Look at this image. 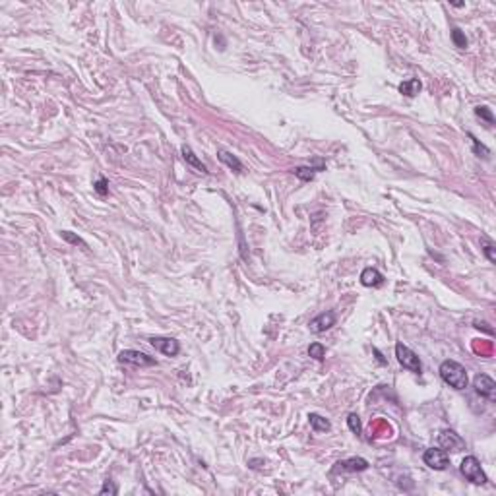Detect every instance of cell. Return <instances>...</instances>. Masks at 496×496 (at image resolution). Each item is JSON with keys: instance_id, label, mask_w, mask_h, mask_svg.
<instances>
[{"instance_id": "cell-11", "label": "cell", "mask_w": 496, "mask_h": 496, "mask_svg": "<svg viewBox=\"0 0 496 496\" xmlns=\"http://www.w3.org/2000/svg\"><path fill=\"white\" fill-rule=\"evenodd\" d=\"M361 283L364 287H382L384 275L374 268H366L361 273Z\"/></svg>"}, {"instance_id": "cell-19", "label": "cell", "mask_w": 496, "mask_h": 496, "mask_svg": "<svg viewBox=\"0 0 496 496\" xmlns=\"http://www.w3.org/2000/svg\"><path fill=\"white\" fill-rule=\"evenodd\" d=\"M451 39H453V43H455V47H459V49H465L467 47V39H465V35L461 33V29H453L451 31Z\"/></svg>"}, {"instance_id": "cell-24", "label": "cell", "mask_w": 496, "mask_h": 496, "mask_svg": "<svg viewBox=\"0 0 496 496\" xmlns=\"http://www.w3.org/2000/svg\"><path fill=\"white\" fill-rule=\"evenodd\" d=\"M62 239H66L68 243H74V245H80V247L88 248V247H86V243H84V241H82L80 237H74V235H72V233H68V231H64V233H62Z\"/></svg>"}, {"instance_id": "cell-17", "label": "cell", "mask_w": 496, "mask_h": 496, "mask_svg": "<svg viewBox=\"0 0 496 496\" xmlns=\"http://www.w3.org/2000/svg\"><path fill=\"white\" fill-rule=\"evenodd\" d=\"M314 171L312 167H297L295 169V175L300 179V181H312L314 179Z\"/></svg>"}, {"instance_id": "cell-20", "label": "cell", "mask_w": 496, "mask_h": 496, "mask_svg": "<svg viewBox=\"0 0 496 496\" xmlns=\"http://www.w3.org/2000/svg\"><path fill=\"white\" fill-rule=\"evenodd\" d=\"M475 114H477L479 118H485L489 124H493V122H495V116H493V113H491V109H489V107H477V109H475Z\"/></svg>"}, {"instance_id": "cell-2", "label": "cell", "mask_w": 496, "mask_h": 496, "mask_svg": "<svg viewBox=\"0 0 496 496\" xmlns=\"http://www.w3.org/2000/svg\"><path fill=\"white\" fill-rule=\"evenodd\" d=\"M459 471H461V475H463L467 481H471L475 485H485V483H487V475L483 473L481 461H479L475 455H467V457L461 461Z\"/></svg>"}, {"instance_id": "cell-25", "label": "cell", "mask_w": 496, "mask_h": 496, "mask_svg": "<svg viewBox=\"0 0 496 496\" xmlns=\"http://www.w3.org/2000/svg\"><path fill=\"white\" fill-rule=\"evenodd\" d=\"M101 495H116V487L113 485V481H105V485H103V489H101Z\"/></svg>"}, {"instance_id": "cell-21", "label": "cell", "mask_w": 496, "mask_h": 496, "mask_svg": "<svg viewBox=\"0 0 496 496\" xmlns=\"http://www.w3.org/2000/svg\"><path fill=\"white\" fill-rule=\"evenodd\" d=\"M483 252H485V256L489 258V262H491V264H496V248H495L493 243L485 241V248H483Z\"/></svg>"}, {"instance_id": "cell-16", "label": "cell", "mask_w": 496, "mask_h": 496, "mask_svg": "<svg viewBox=\"0 0 496 496\" xmlns=\"http://www.w3.org/2000/svg\"><path fill=\"white\" fill-rule=\"evenodd\" d=\"M308 355L316 359V361H324V357H326V347L322 345V343H312L310 347H308Z\"/></svg>"}, {"instance_id": "cell-26", "label": "cell", "mask_w": 496, "mask_h": 496, "mask_svg": "<svg viewBox=\"0 0 496 496\" xmlns=\"http://www.w3.org/2000/svg\"><path fill=\"white\" fill-rule=\"evenodd\" d=\"M475 328H479V330L483 328V330H485V332H489V334H493V332H495V330H493V328H491V326H489L487 322H475Z\"/></svg>"}, {"instance_id": "cell-8", "label": "cell", "mask_w": 496, "mask_h": 496, "mask_svg": "<svg viewBox=\"0 0 496 496\" xmlns=\"http://www.w3.org/2000/svg\"><path fill=\"white\" fill-rule=\"evenodd\" d=\"M149 343H151V347H155L157 351H161V353L167 355V357H175V355H179V351H181V345H179L177 339L151 338L149 339Z\"/></svg>"}, {"instance_id": "cell-9", "label": "cell", "mask_w": 496, "mask_h": 496, "mask_svg": "<svg viewBox=\"0 0 496 496\" xmlns=\"http://www.w3.org/2000/svg\"><path fill=\"white\" fill-rule=\"evenodd\" d=\"M334 324H336V314L334 312H322L310 322V332L312 334H322V332L330 330Z\"/></svg>"}, {"instance_id": "cell-6", "label": "cell", "mask_w": 496, "mask_h": 496, "mask_svg": "<svg viewBox=\"0 0 496 496\" xmlns=\"http://www.w3.org/2000/svg\"><path fill=\"white\" fill-rule=\"evenodd\" d=\"M438 444H440L442 450H450V451L465 450V440L450 429L440 430V434H438Z\"/></svg>"}, {"instance_id": "cell-22", "label": "cell", "mask_w": 496, "mask_h": 496, "mask_svg": "<svg viewBox=\"0 0 496 496\" xmlns=\"http://www.w3.org/2000/svg\"><path fill=\"white\" fill-rule=\"evenodd\" d=\"M469 138H471V142H473V146H475V153H477V155H481V153H483V157H489V153H491V151H489L483 144H479V140H477L473 134H469Z\"/></svg>"}, {"instance_id": "cell-18", "label": "cell", "mask_w": 496, "mask_h": 496, "mask_svg": "<svg viewBox=\"0 0 496 496\" xmlns=\"http://www.w3.org/2000/svg\"><path fill=\"white\" fill-rule=\"evenodd\" d=\"M347 425H349V429L353 434H361V419H359V415H355V413H351L349 417H347Z\"/></svg>"}, {"instance_id": "cell-7", "label": "cell", "mask_w": 496, "mask_h": 496, "mask_svg": "<svg viewBox=\"0 0 496 496\" xmlns=\"http://www.w3.org/2000/svg\"><path fill=\"white\" fill-rule=\"evenodd\" d=\"M473 388L481 397H485V399H489V401H495L496 382L491 378V376H487V374H477L473 380Z\"/></svg>"}, {"instance_id": "cell-3", "label": "cell", "mask_w": 496, "mask_h": 496, "mask_svg": "<svg viewBox=\"0 0 496 496\" xmlns=\"http://www.w3.org/2000/svg\"><path fill=\"white\" fill-rule=\"evenodd\" d=\"M396 357H397V361H399V364H401L403 368L415 372V374H421V370H423L421 359H419L417 353L411 351L407 345H403V343H397V345H396Z\"/></svg>"}, {"instance_id": "cell-13", "label": "cell", "mask_w": 496, "mask_h": 496, "mask_svg": "<svg viewBox=\"0 0 496 496\" xmlns=\"http://www.w3.org/2000/svg\"><path fill=\"white\" fill-rule=\"evenodd\" d=\"M182 157L186 159V163L188 165H192V167H196L198 171H202V173H207V169H205V165H203L200 159L196 157V153L188 148V146H182Z\"/></svg>"}, {"instance_id": "cell-1", "label": "cell", "mask_w": 496, "mask_h": 496, "mask_svg": "<svg viewBox=\"0 0 496 496\" xmlns=\"http://www.w3.org/2000/svg\"><path fill=\"white\" fill-rule=\"evenodd\" d=\"M438 372H440V378L448 384V386H451L453 390H465V388H467V382H469L467 370H465L459 362L444 361L440 364Z\"/></svg>"}, {"instance_id": "cell-27", "label": "cell", "mask_w": 496, "mask_h": 496, "mask_svg": "<svg viewBox=\"0 0 496 496\" xmlns=\"http://www.w3.org/2000/svg\"><path fill=\"white\" fill-rule=\"evenodd\" d=\"M374 353H376V357H378V361H380V362H382V364H384V362H386V361H384V357H382V355H380V351H378V349H374Z\"/></svg>"}, {"instance_id": "cell-4", "label": "cell", "mask_w": 496, "mask_h": 496, "mask_svg": "<svg viewBox=\"0 0 496 496\" xmlns=\"http://www.w3.org/2000/svg\"><path fill=\"white\" fill-rule=\"evenodd\" d=\"M423 461L434 471H444L450 465V457H448L446 450H438V448H429L423 453Z\"/></svg>"}, {"instance_id": "cell-10", "label": "cell", "mask_w": 496, "mask_h": 496, "mask_svg": "<svg viewBox=\"0 0 496 496\" xmlns=\"http://www.w3.org/2000/svg\"><path fill=\"white\" fill-rule=\"evenodd\" d=\"M338 469H341V471H347V473H357V471H364V469H368V461H366V459H362V457H349V459L339 461Z\"/></svg>"}, {"instance_id": "cell-15", "label": "cell", "mask_w": 496, "mask_h": 496, "mask_svg": "<svg viewBox=\"0 0 496 496\" xmlns=\"http://www.w3.org/2000/svg\"><path fill=\"white\" fill-rule=\"evenodd\" d=\"M399 91H401L403 95H407V97H415V95H419V91H421V82L415 80V78L405 80V82L399 86Z\"/></svg>"}, {"instance_id": "cell-12", "label": "cell", "mask_w": 496, "mask_h": 496, "mask_svg": "<svg viewBox=\"0 0 496 496\" xmlns=\"http://www.w3.org/2000/svg\"><path fill=\"white\" fill-rule=\"evenodd\" d=\"M308 421H310V427H312L314 432H328V430L332 429L330 421L324 419V417L318 415V413H310V415H308Z\"/></svg>"}, {"instance_id": "cell-23", "label": "cell", "mask_w": 496, "mask_h": 496, "mask_svg": "<svg viewBox=\"0 0 496 496\" xmlns=\"http://www.w3.org/2000/svg\"><path fill=\"white\" fill-rule=\"evenodd\" d=\"M95 190H97L99 196H107L109 194V182L105 181V179H99V181L95 182Z\"/></svg>"}, {"instance_id": "cell-5", "label": "cell", "mask_w": 496, "mask_h": 496, "mask_svg": "<svg viewBox=\"0 0 496 496\" xmlns=\"http://www.w3.org/2000/svg\"><path fill=\"white\" fill-rule=\"evenodd\" d=\"M118 362L122 364H134V366H153L157 364V361L153 357H148L142 351H134V349H124L118 355Z\"/></svg>"}, {"instance_id": "cell-14", "label": "cell", "mask_w": 496, "mask_h": 496, "mask_svg": "<svg viewBox=\"0 0 496 496\" xmlns=\"http://www.w3.org/2000/svg\"><path fill=\"white\" fill-rule=\"evenodd\" d=\"M217 155H219V159L225 163L229 169H233V171H237V173H241V171H243V163L235 157L233 153H229V151H225V149H219V153H217Z\"/></svg>"}]
</instances>
